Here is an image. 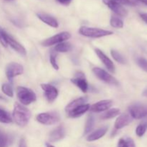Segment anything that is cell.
<instances>
[{"label": "cell", "mask_w": 147, "mask_h": 147, "mask_svg": "<svg viewBox=\"0 0 147 147\" xmlns=\"http://www.w3.org/2000/svg\"><path fill=\"white\" fill-rule=\"evenodd\" d=\"M93 73H94L95 76L100 79L102 81L108 83V84L113 85V86H118L119 85V81L111 76L109 74L108 72L104 70L103 69L100 68V67H94L93 69Z\"/></svg>", "instance_id": "cell-6"}, {"label": "cell", "mask_w": 147, "mask_h": 147, "mask_svg": "<svg viewBox=\"0 0 147 147\" xmlns=\"http://www.w3.org/2000/svg\"><path fill=\"white\" fill-rule=\"evenodd\" d=\"M50 64L52 65V66L54 67V69H55V70H58L59 66L57 63V60H56L55 55L53 53H52V54L50 55Z\"/></svg>", "instance_id": "cell-32"}, {"label": "cell", "mask_w": 147, "mask_h": 147, "mask_svg": "<svg viewBox=\"0 0 147 147\" xmlns=\"http://www.w3.org/2000/svg\"><path fill=\"white\" fill-rule=\"evenodd\" d=\"M90 104L88 103H85V104L81 105V106H78V107L76 108L75 109H73V111H71L70 112L67 113L69 117L71 118H77L79 116H82L83 114H84L85 113L89 111L90 109Z\"/></svg>", "instance_id": "cell-19"}, {"label": "cell", "mask_w": 147, "mask_h": 147, "mask_svg": "<svg viewBox=\"0 0 147 147\" xmlns=\"http://www.w3.org/2000/svg\"><path fill=\"white\" fill-rule=\"evenodd\" d=\"M136 62H137V64L139 65V66L142 70L147 72V60L146 58H144V57H138L137 60H136Z\"/></svg>", "instance_id": "cell-31"}, {"label": "cell", "mask_w": 147, "mask_h": 147, "mask_svg": "<svg viewBox=\"0 0 147 147\" xmlns=\"http://www.w3.org/2000/svg\"><path fill=\"white\" fill-rule=\"evenodd\" d=\"M71 37V34L67 32H63L58 33L53 37L45 40L42 42V45L45 47H50V46L54 45L59 44V43L65 42L66 40H69Z\"/></svg>", "instance_id": "cell-5"}, {"label": "cell", "mask_w": 147, "mask_h": 147, "mask_svg": "<svg viewBox=\"0 0 147 147\" xmlns=\"http://www.w3.org/2000/svg\"><path fill=\"white\" fill-rule=\"evenodd\" d=\"M12 118L9 113L4 109H0V123H10L12 122Z\"/></svg>", "instance_id": "cell-23"}, {"label": "cell", "mask_w": 147, "mask_h": 147, "mask_svg": "<svg viewBox=\"0 0 147 147\" xmlns=\"http://www.w3.org/2000/svg\"><path fill=\"white\" fill-rule=\"evenodd\" d=\"M147 130V123H140L139 126L136 127V134L139 137H142L144 135Z\"/></svg>", "instance_id": "cell-29"}, {"label": "cell", "mask_w": 147, "mask_h": 147, "mask_svg": "<svg viewBox=\"0 0 147 147\" xmlns=\"http://www.w3.org/2000/svg\"><path fill=\"white\" fill-rule=\"evenodd\" d=\"M60 4H63L65 6H67L71 3L72 0H57Z\"/></svg>", "instance_id": "cell-37"}, {"label": "cell", "mask_w": 147, "mask_h": 147, "mask_svg": "<svg viewBox=\"0 0 147 147\" xmlns=\"http://www.w3.org/2000/svg\"><path fill=\"white\" fill-rule=\"evenodd\" d=\"M113 105V101L111 100H103L94 103L93 105L90 106L89 110L92 112H103L105 111H107L110 109Z\"/></svg>", "instance_id": "cell-11"}, {"label": "cell", "mask_w": 147, "mask_h": 147, "mask_svg": "<svg viewBox=\"0 0 147 147\" xmlns=\"http://www.w3.org/2000/svg\"><path fill=\"white\" fill-rule=\"evenodd\" d=\"M136 1H140V2L143 3V4H146V5H147V0H136Z\"/></svg>", "instance_id": "cell-39"}, {"label": "cell", "mask_w": 147, "mask_h": 147, "mask_svg": "<svg viewBox=\"0 0 147 147\" xmlns=\"http://www.w3.org/2000/svg\"><path fill=\"white\" fill-rule=\"evenodd\" d=\"M7 33L2 28L0 27V43L4 47H7L8 46V43H7Z\"/></svg>", "instance_id": "cell-30"}, {"label": "cell", "mask_w": 147, "mask_h": 147, "mask_svg": "<svg viewBox=\"0 0 147 147\" xmlns=\"http://www.w3.org/2000/svg\"><path fill=\"white\" fill-rule=\"evenodd\" d=\"M114 1H116L118 4H123V5H129V6H134L136 5V3L134 2L131 0H113Z\"/></svg>", "instance_id": "cell-33"}, {"label": "cell", "mask_w": 147, "mask_h": 147, "mask_svg": "<svg viewBox=\"0 0 147 147\" xmlns=\"http://www.w3.org/2000/svg\"><path fill=\"white\" fill-rule=\"evenodd\" d=\"M7 43H8V45H9L14 51H16L17 53H18L19 54L22 56H25L27 55V51H26L25 48L20 43L16 41L11 35H9L8 34L7 35Z\"/></svg>", "instance_id": "cell-15"}, {"label": "cell", "mask_w": 147, "mask_h": 147, "mask_svg": "<svg viewBox=\"0 0 147 147\" xmlns=\"http://www.w3.org/2000/svg\"><path fill=\"white\" fill-rule=\"evenodd\" d=\"M95 123V119L93 117V115H89L87 119V121H86V126H85L84 129V134H88V133H90V131L93 129V126H94Z\"/></svg>", "instance_id": "cell-24"}, {"label": "cell", "mask_w": 147, "mask_h": 147, "mask_svg": "<svg viewBox=\"0 0 147 147\" xmlns=\"http://www.w3.org/2000/svg\"><path fill=\"white\" fill-rule=\"evenodd\" d=\"M73 47H72L71 44L69 42H63L59 43L55 47V50L57 53H67V52L70 51L72 50Z\"/></svg>", "instance_id": "cell-22"}, {"label": "cell", "mask_w": 147, "mask_h": 147, "mask_svg": "<svg viewBox=\"0 0 147 147\" xmlns=\"http://www.w3.org/2000/svg\"><path fill=\"white\" fill-rule=\"evenodd\" d=\"M71 82L75 86L79 88L83 93H86L88 90V84L83 73H79L77 75L76 78L71 79Z\"/></svg>", "instance_id": "cell-14"}, {"label": "cell", "mask_w": 147, "mask_h": 147, "mask_svg": "<svg viewBox=\"0 0 147 147\" xmlns=\"http://www.w3.org/2000/svg\"><path fill=\"white\" fill-rule=\"evenodd\" d=\"M103 3L107 5L112 11L121 17H126L128 14L127 10L123 8L121 4H118L113 0H103Z\"/></svg>", "instance_id": "cell-10"}, {"label": "cell", "mask_w": 147, "mask_h": 147, "mask_svg": "<svg viewBox=\"0 0 147 147\" xmlns=\"http://www.w3.org/2000/svg\"><path fill=\"white\" fill-rule=\"evenodd\" d=\"M6 1H11V0H6Z\"/></svg>", "instance_id": "cell-42"}, {"label": "cell", "mask_w": 147, "mask_h": 147, "mask_svg": "<svg viewBox=\"0 0 147 147\" xmlns=\"http://www.w3.org/2000/svg\"><path fill=\"white\" fill-rule=\"evenodd\" d=\"M87 101H88V98L86 97H80L79 98L76 99V100L70 102V103L66 106L65 111L67 112V113H69V112L73 111V109H75L76 108L78 107V106H81V105L83 104H85Z\"/></svg>", "instance_id": "cell-20"}, {"label": "cell", "mask_w": 147, "mask_h": 147, "mask_svg": "<svg viewBox=\"0 0 147 147\" xmlns=\"http://www.w3.org/2000/svg\"><path fill=\"white\" fill-rule=\"evenodd\" d=\"M36 119L42 124L50 126L58 123L60 121V117L57 112L51 111L39 113L36 117Z\"/></svg>", "instance_id": "cell-4"}, {"label": "cell", "mask_w": 147, "mask_h": 147, "mask_svg": "<svg viewBox=\"0 0 147 147\" xmlns=\"http://www.w3.org/2000/svg\"><path fill=\"white\" fill-rule=\"evenodd\" d=\"M96 55L98 57V58L100 59V61L103 63L105 66L106 67V68L111 72V73H115V65L113 64V63L112 62V60L103 53V51H101L99 49H96L95 50Z\"/></svg>", "instance_id": "cell-12"}, {"label": "cell", "mask_w": 147, "mask_h": 147, "mask_svg": "<svg viewBox=\"0 0 147 147\" xmlns=\"http://www.w3.org/2000/svg\"><path fill=\"white\" fill-rule=\"evenodd\" d=\"M108 129H109V128L107 126H103V127L97 129L88 136L87 141L88 142H94V141L101 139L107 133Z\"/></svg>", "instance_id": "cell-18"}, {"label": "cell", "mask_w": 147, "mask_h": 147, "mask_svg": "<svg viewBox=\"0 0 147 147\" xmlns=\"http://www.w3.org/2000/svg\"><path fill=\"white\" fill-rule=\"evenodd\" d=\"M5 73L7 78L10 80L24 73V67L22 65L12 62V63H9L7 65Z\"/></svg>", "instance_id": "cell-8"}, {"label": "cell", "mask_w": 147, "mask_h": 147, "mask_svg": "<svg viewBox=\"0 0 147 147\" xmlns=\"http://www.w3.org/2000/svg\"><path fill=\"white\" fill-rule=\"evenodd\" d=\"M65 136V129L63 126H57L49 134V141L50 142H57L62 140Z\"/></svg>", "instance_id": "cell-13"}, {"label": "cell", "mask_w": 147, "mask_h": 147, "mask_svg": "<svg viewBox=\"0 0 147 147\" xmlns=\"http://www.w3.org/2000/svg\"><path fill=\"white\" fill-rule=\"evenodd\" d=\"M130 116L133 119H141L147 116V105L135 103L129 107Z\"/></svg>", "instance_id": "cell-7"}, {"label": "cell", "mask_w": 147, "mask_h": 147, "mask_svg": "<svg viewBox=\"0 0 147 147\" xmlns=\"http://www.w3.org/2000/svg\"><path fill=\"white\" fill-rule=\"evenodd\" d=\"M46 146L47 147H55L54 146H53V145H51L50 144H48V143L46 144Z\"/></svg>", "instance_id": "cell-40"}, {"label": "cell", "mask_w": 147, "mask_h": 147, "mask_svg": "<svg viewBox=\"0 0 147 147\" xmlns=\"http://www.w3.org/2000/svg\"><path fill=\"white\" fill-rule=\"evenodd\" d=\"M41 88L44 91L45 98L50 103L54 101L58 96V90L55 86L48 83H42Z\"/></svg>", "instance_id": "cell-9"}, {"label": "cell", "mask_w": 147, "mask_h": 147, "mask_svg": "<svg viewBox=\"0 0 147 147\" xmlns=\"http://www.w3.org/2000/svg\"><path fill=\"white\" fill-rule=\"evenodd\" d=\"M126 147H136L134 142L133 139H131V138H128V139H126Z\"/></svg>", "instance_id": "cell-34"}, {"label": "cell", "mask_w": 147, "mask_h": 147, "mask_svg": "<svg viewBox=\"0 0 147 147\" xmlns=\"http://www.w3.org/2000/svg\"><path fill=\"white\" fill-rule=\"evenodd\" d=\"M79 33L81 35L91 38H100V37H106V36L111 35L113 32L110 30H102L99 28L89 27H81L79 29Z\"/></svg>", "instance_id": "cell-3"}, {"label": "cell", "mask_w": 147, "mask_h": 147, "mask_svg": "<svg viewBox=\"0 0 147 147\" xmlns=\"http://www.w3.org/2000/svg\"><path fill=\"white\" fill-rule=\"evenodd\" d=\"M111 54L113 58L116 60V62H118L119 63H121V64H126V59L123 57L122 55H121L119 52H117L116 50H112L111 51Z\"/></svg>", "instance_id": "cell-27"}, {"label": "cell", "mask_w": 147, "mask_h": 147, "mask_svg": "<svg viewBox=\"0 0 147 147\" xmlns=\"http://www.w3.org/2000/svg\"><path fill=\"white\" fill-rule=\"evenodd\" d=\"M119 113H120V110H119V109H117V108L109 109V110H107V111L105 112L104 113H103V114L100 116V119H103V120H107V119H113V118L119 116Z\"/></svg>", "instance_id": "cell-21"}, {"label": "cell", "mask_w": 147, "mask_h": 147, "mask_svg": "<svg viewBox=\"0 0 147 147\" xmlns=\"http://www.w3.org/2000/svg\"><path fill=\"white\" fill-rule=\"evenodd\" d=\"M11 139L7 134L0 131V147H8L11 144Z\"/></svg>", "instance_id": "cell-25"}, {"label": "cell", "mask_w": 147, "mask_h": 147, "mask_svg": "<svg viewBox=\"0 0 147 147\" xmlns=\"http://www.w3.org/2000/svg\"><path fill=\"white\" fill-rule=\"evenodd\" d=\"M143 94L144 95V96H147V90H146V91H144V93H143Z\"/></svg>", "instance_id": "cell-41"}, {"label": "cell", "mask_w": 147, "mask_h": 147, "mask_svg": "<svg viewBox=\"0 0 147 147\" xmlns=\"http://www.w3.org/2000/svg\"><path fill=\"white\" fill-rule=\"evenodd\" d=\"M111 25L115 28H123V22L116 17H111L110 20Z\"/></svg>", "instance_id": "cell-28"}, {"label": "cell", "mask_w": 147, "mask_h": 147, "mask_svg": "<svg viewBox=\"0 0 147 147\" xmlns=\"http://www.w3.org/2000/svg\"><path fill=\"white\" fill-rule=\"evenodd\" d=\"M1 90L6 96H9L10 98H12L14 96V90L11 84L9 83H4L1 86Z\"/></svg>", "instance_id": "cell-26"}, {"label": "cell", "mask_w": 147, "mask_h": 147, "mask_svg": "<svg viewBox=\"0 0 147 147\" xmlns=\"http://www.w3.org/2000/svg\"><path fill=\"white\" fill-rule=\"evenodd\" d=\"M117 147H126V140L123 139H121L118 142Z\"/></svg>", "instance_id": "cell-35"}, {"label": "cell", "mask_w": 147, "mask_h": 147, "mask_svg": "<svg viewBox=\"0 0 147 147\" xmlns=\"http://www.w3.org/2000/svg\"><path fill=\"white\" fill-rule=\"evenodd\" d=\"M31 118V112L23 105L15 103L12 112V120L20 126H24Z\"/></svg>", "instance_id": "cell-1"}, {"label": "cell", "mask_w": 147, "mask_h": 147, "mask_svg": "<svg viewBox=\"0 0 147 147\" xmlns=\"http://www.w3.org/2000/svg\"><path fill=\"white\" fill-rule=\"evenodd\" d=\"M37 16L42 22L47 24V25L50 26L52 27H54V28L58 27L59 24L57 22V20L53 17H52V16L47 14H44V13H37Z\"/></svg>", "instance_id": "cell-17"}, {"label": "cell", "mask_w": 147, "mask_h": 147, "mask_svg": "<svg viewBox=\"0 0 147 147\" xmlns=\"http://www.w3.org/2000/svg\"><path fill=\"white\" fill-rule=\"evenodd\" d=\"M140 17L147 24V13H141Z\"/></svg>", "instance_id": "cell-38"}, {"label": "cell", "mask_w": 147, "mask_h": 147, "mask_svg": "<svg viewBox=\"0 0 147 147\" xmlns=\"http://www.w3.org/2000/svg\"><path fill=\"white\" fill-rule=\"evenodd\" d=\"M19 147H27V142L24 138H22L20 141V144H19Z\"/></svg>", "instance_id": "cell-36"}, {"label": "cell", "mask_w": 147, "mask_h": 147, "mask_svg": "<svg viewBox=\"0 0 147 147\" xmlns=\"http://www.w3.org/2000/svg\"><path fill=\"white\" fill-rule=\"evenodd\" d=\"M133 120V118L129 114H122L119 116L115 122V129L116 130H119L125 126H128Z\"/></svg>", "instance_id": "cell-16"}, {"label": "cell", "mask_w": 147, "mask_h": 147, "mask_svg": "<svg viewBox=\"0 0 147 147\" xmlns=\"http://www.w3.org/2000/svg\"><path fill=\"white\" fill-rule=\"evenodd\" d=\"M17 96L23 106H28L37 100V96L32 90L22 86L17 87Z\"/></svg>", "instance_id": "cell-2"}]
</instances>
